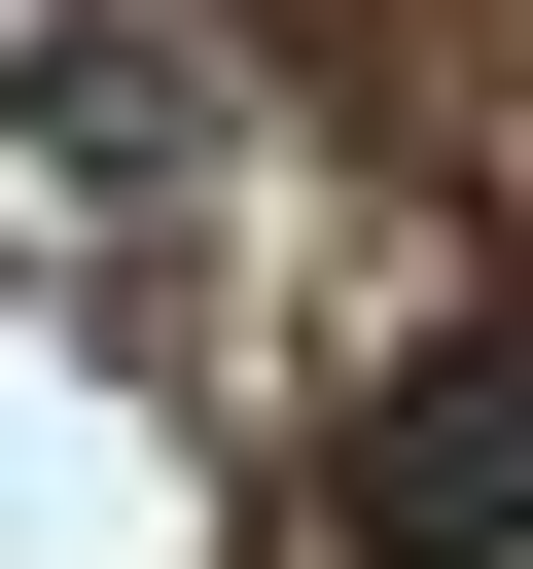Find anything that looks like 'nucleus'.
I'll return each instance as SVG.
<instances>
[{
    "mask_svg": "<svg viewBox=\"0 0 533 569\" xmlns=\"http://www.w3.org/2000/svg\"><path fill=\"white\" fill-rule=\"evenodd\" d=\"M355 533L391 569H533V320H462V356L355 391Z\"/></svg>",
    "mask_w": 533,
    "mask_h": 569,
    "instance_id": "obj_1",
    "label": "nucleus"
}]
</instances>
